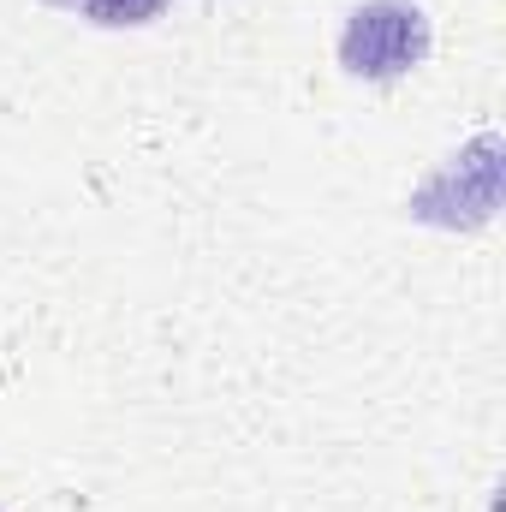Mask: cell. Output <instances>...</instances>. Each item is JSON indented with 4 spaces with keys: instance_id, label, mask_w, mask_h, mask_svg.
<instances>
[{
    "instance_id": "6da1fadb",
    "label": "cell",
    "mask_w": 506,
    "mask_h": 512,
    "mask_svg": "<svg viewBox=\"0 0 506 512\" xmlns=\"http://www.w3.org/2000/svg\"><path fill=\"white\" fill-rule=\"evenodd\" d=\"M429 54V18L411 0H370L340 30V66L352 78H399Z\"/></svg>"
},
{
    "instance_id": "7a4b0ae2",
    "label": "cell",
    "mask_w": 506,
    "mask_h": 512,
    "mask_svg": "<svg viewBox=\"0 0 506 512\" xmlns=\"http://www.w3.org/2000/svg\"><path fill=\"white\" fill-rule=\"evenodd\" d=\"M72 6H84V18L96 24H149L167 0H72Z\"/></svg>"
}]
</instances>
